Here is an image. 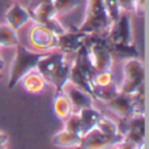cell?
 I'll list each match as a JSON object with an SVG mask.
<instances>
[{"mask_svg":"<svg viewBox=\"0 0 149 149\" xmlns=\"http://www.w3.org/2000/svg\"><path fill=\"white\" fill-rule=\"evenodd\" d=\"M65 56L67 55L62 51L47 52L37 64V70L46 79L47 84L54 85L56 92H62L70 82L71 63H68Z\"/></svg>","mask_w":149,"mask_h":149,"instance_id":"1","label":"cell"},{"mask_svg":"<svg viewBox=\"0 0 149 149\" xmlns=\"http://www.w3.org/2000/svg\"><path fill=\"white\" fill-rule=\"evenodd\" d=\"M82 47L85 49L86 59L89 62L90 67L94 71V73L98 72V71L111 70L114 56L111 55L107 39L105 38V36L86 34Z\"/></svg>","mask_w":149,"mask_h":149,"instance_id":"2","label":"cell"},{"mask_svg":"<svg viewBox=\"0 0 149 149\" xmlns=\"http://www.w3.org/2000/svg\"><path fill=\"white\" fill-rule=\"evenodd\" d=\"M47 52L41 51H31L26 49L25 46L18 43L16 46V55L10 64L9 79H8V89H13L20 84V80L22 79L28 72L37 68L38 62L46 55Z\"/></svg>","mask_w":149,"mask_h":149,"instance_id":"3","label":"cell"},{"mask_svg":"<svg viewBox=\"0 0 149 149\" xmlns=\"http://www.w3.org/2000/svg\"><path fill=\"white\" fill-rule=\"evenodd\" d=\"M111 25L103 0H88L85 17L77 30L85 34L105 36Z\"/></svg>","mask_w":149,"mask_h":149,"instance_id":"4","label":"cell"},{"mask_svg":"<svg viewBox=\"0 0 149 149\" xmlns=\"http://www.w3.org/2000/svg\"><path fill=\"white\" fill-rule=\"evenodd\" d=\"M76 58L72 63H71V71H70V82L74 86L82 89L93 97V84L92 79L94 71L90 67L89 62L86 59V52L85 49L81 47L79 51L76 52Z\"/></svg>","mask_w":149,"mask_h":149,"instance_id":"5","label":"cell"},{"mask_svg":"<svg viewBox=\"0 0 149 149\" xmlns=\"http://www.w3.org/2000/svg\"><path fill=\"white\" fill-rule=\"evenodd\" d=\"M145 82V65L140 58L126 59L123 64V82L119 86V92L134 94Z\"/></svg>","mask_w":149,"mask_h":149,"instance_id":"6","label":"cell"},{"mask_svg":"<svg viewBox=\"0 0 149 149\" xmlns=\"http://www.w3.org/2000/svg\"><path fill=\"white\" fill-rule=\"evenodd\" d=\"M147 137V124L145 114H136L127 119V127L124 132V139L119 143L116 148H141L145 145Z\"/></svg>","mask_w":149,"mask_h":149,"instance_id":"7","label":"cell"},{"mask_svg":"<svg viewBox=\"0 0 149 149\" xmlns=\"http://www.w3.org/2000/svg\"><path fill=\"white\" fill-rule=\"evenodd\" d=\"M28 41L30 46L38 51L56 50L58 36L47 26L34 22L28 31Z\"/></svg>","mask_w":149,"mask_h":149,"instance_id":"8","label":"cell"},{"mask_svg":"<svg viewBox=\"0 0 149 149\" xmlns=\"http://www.w3.org/2000/svg\"><path fill=\"white\" fill-rule=\"evenodd\" d=\"M124 139V135L119 134L116 136H107L102 134L100 130L94 127L93 130L88 131L85 135L81 136L79 148L84 149H101V148H113L118 147L119 143H122Z\"/></svg>","mask_w":149,"mask_h":149,"instance_id":"9","label":"cell"},{"mask_svg":"<svg viewBox=\"0 0 149 149\" xmlns=\"http://www.w3.org/2000/svg\"><path fill=\"white\" fill-rule=\"evenodd\" d=\"M105 38L109 43H131L132 42V25L131 17L127 13L120 15V17L113 22L106 31Z\"/></svg>","mask_w":149,"mask_h":149,"instance_id":"10","label":"cell"},{"mask_svg":"<svg viewBox=\"0 0 149 149\" xmlns=\"http://www.w3.org/2000/svg\"><path fill=\"white\" fill-rule=\"evenodd\" d=\"M106 106L120 118H131L132 115L139 114L134 94H126L119 92L113 100L106 102Z\"/></svg>","mask_w":149,"mask_h":149,"instance_id":"11","label":"cell"},{"mask_svg":"<svg viewBox=\"0 0 149 149\" xmlns=\"http://www.w3.org/2000/svg\"><path fill=\"white\" fill-rule=\"evenodd\" d=\"M86 34L81 33L76 29L73 31H67L65 30L63 34L58 36V45L56 49L62 51L65 55L76 54L82 46H84V41Z\"/></svg>","mask_w":149,"mask_h":149,"instance_id":"12","label":"cell"},{"mask_svg":"<svg viewBox=\"0 0 149 149\" xmlns=\"http://www.w3.org/2000/svg\"><path fill=\"white\" fill-rule=\"evenodd\" d=\"M5 21L12 29L20 30L24 25L30 21V13L18 3H13L5 12Z\"/></svg>","mask_w":149,"mask_h":149,"instance_id":"13","label":"cell"},{"mask_svg":"<svg viewBox=\"0 0 149 149\" xmlns=\"http://www.w3.org/2000/svg\"><path fill=\"white\" fill-rule=\"evenodd\" d=\"M63 90H64L65 94L70 98L71 105H72V109H73V113H79L82 109L93 106V100H94V98L90 94H88L86 92H84L82 89H80V88L72 85V86H68V88L64 86Z\"/></svg>","mask_w":149,"mask_h":149,"instance_id":"14","label":"cell"},{"mask_svg":"<svg viewBox=\"0 0 149 149\" xmlns=\"http://www.w3.org/2000/svg\"><path fill=\"white\" fill-rule=\"evenodd\" d=\"M20 82L22 84V88L30 94H39L45 90L47 85V81L42 73L39 72L37 68L31 70L30 72H28L22 79L20 80Z\"/></svg>","mask_w":149,"mask_h":149,"instance_id":"15","label":"cell"},{"mask_svg":"<svg viewBox=\"0 0 149 149\" xmlns=\"http://www.w3.org/2000/svg\"><path fill=\"white\" fill-rule=\"evenodd\" d=\"M52 109H54V114L60 120H64L67 116H70L71 114L73 113L71 101H70V98H68V95L65 94L64 90L56 92V94H55V97H54Z\"/></svg>","mask_w":149,"mask_h":149,"instance_id":"16","label":"cell"},{"mask_svg":"<svg viewBox=\"0 0 149 149\" xmlns=\"http://www.w3.org/2000/svg\"><path fill=\"white\" fill-rule=\"evenodd\" d=\"M80 120H81V127H82V135H85L88 131L93 130L97 124L100 116L102 115L100 110L94 109V106H90V107H85L82 110H80L79 113Z\"/></svg>","mask_w":149,"mask_h":149,"instance_id":"17","label":"cell"},{"mask_svg":"<svg viewBox=\"0 0 149 149\" xmlns=\"http://www.w3.org/2000/svg\"><path fill=\"white\" fill-rule=\"evenodd\" d=\"M80 141H81L80 135L68 132L64 128L52 136V144L59 148H79Z\"/></svg>","mask_w":149,"mask_h":149,"instance_id":"18","label":"cell"},{"mask_svg":"<svg viewBox=\"0 0 149 149\" xmlns=\"http://www.w3.org/2000/svg\"><path fill=\"white\" fill-rule=\"evenodd\" d=\"M109 43V42H107ZM109 49L111 55H115L122 59H131V58H140V52L134 43H109Z\"/></svg>","mask_w":149,"mask_h":149,"instance_id":"19","label":"cell"},{"mask_svg":"<svg viewBox=\"0 0 149 149\" xmlns=\"http://www.w3.org/2000/svg\"><path fill=\"white\" fill-rule=\"evenodd\" d=\"M118 93H119V86L115 84V81H113L111 84L105 85V86L94 88V89H93V98L106 103L113 100Z\"/></svg>","mask_w":149,"mask_h":149,"instance_id":"20","label":"cell"},{"mask_svg":"<svg viewBox=\"0 0 149 149\" xmlns=\"http://www.w3.org/2000/svg\"><path fill=\"white\" fill-rule=\"evenodd\" d=\"M18 43L17 30L12 29L8 24L0 25V47H16Z\"/></svg>","mask_w":149,"mask_h":149,"instance_id":"21","label":"cell"},{"mask_svg":"<svg viewBox=\"0 0 149 149\" xmlns=\"http://www.w3.org/2000/svg\"><path fill=\"white\" fill-rule=\"evenodd\" d=\"M95 128L100 130L102 134L107 135V136H116V135L120 134L118 130V124H116L113 119L107 118V116L103 115V114L100 116V119H98L97 124H95Z\"/></svg>","mask_w":149,"mask_h":149,"instance_id":"22","label":"cell"},{"mask_svg":"<svg viewBox=\"0 0 149 149\" xmlns=\"http://www.w3.org/2000/svg\"><path fill=\"white\" fill-rule=\"evenodd\" d=\"M64 130H67L68 132H72V134L80 135L82 136V127H81V120H80V116L77 113H72L70 116L64 119Z\"/></svg>","mask_w":149,"mask_h":149,"instance_id":"23","label":"cell"},{"mask_svg":"<svg viewBox=\"0 0 149 149\" xmlns=\"http://www.w3.org/2000/svg\"><path fill=\"white\" fill-rule=\"evenodd\" d=\"M114 81V76L111 70H106V71H98L93 74L92 79V84L93 88L97 86H105V85H109Z\"/></svg>","mask_w":149,"mask_h":149,"instance_id":"24","label":"cell"},{"mask_svg":"<svg viewBox=\"0 0 149 149\" xmlns=\"http://www.w3.org/2000/svg\"><path fill=\"white\" fill-rule=\"evenodd\" d=\"M58 15H64L73 10L80 4V0H51Z\"/></svg>","mask_w":149,"mask_h":149,"instance_id":"25","label":"cell"},{"mask_svg":"<svg viewBox=\"0 0 149 149\" xmlns=\"http://www.w3.org/2000/svg\"><path fill=\"white\" fill-rule=\"evenodd\" d=\"M103 4H105V8L107 10V15L111 24L115 22L122 15V8L119 5L118 0H103Z\"/></svg>","mask_w":149,"mask_h":149,"instance_id":"26","label":"cell"},{"mask_svg":"<svg viewBox=\"0 0 149 149\" xmlns=\"http://www.w3.org/2000/svg\"><path fill=\"white\" fill-rule=\"evenodd\" d=\"M119 5L123 10H135L136 0H118Z\"/></svg>","mask_w":149,"mask_h":149,"instance_id":"27","label":"cell"},{"mask_svg":"<svg viewBox=\"0 0 149 149\" xmlns=\"http://www.w3.org/2000/svg\"><path fill=\"white\" fill-rule=\"evenodd\" d=\"M8 140H9V136H8L5 132H1V131H0V149L4 148L5 145L8 144Z\"/></svg>","mask_w":149,"mask_h":149,"instance_id":"28","label":"cell"},{"mask_svg":"<svg viewBox=\"0 0 149 149\" xmlns=\"http://www.w3.org/2000/svg\"><path fill=\"white\" fill-rule=\"evenodd\" d=\"M4 68V60L1 59V56H0V70H3Z\"/></svg>","mask_w":149,"mask_h":149,"instance_id":"29","label":"cell"},{"mask_svg":"<svg viewBox=\"0 0 149 149\" xmlns=\"http://www.w3.org/2000/svg\"><path fill=\"white\" fill-rule=\"evenodd\" d=\"M0 76H1V73H0Z\"/></svg>","mask_w":149,"mask_h":149,"instance_id":"30","label":"cell"}]
</instances>
